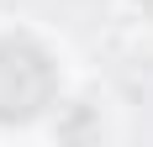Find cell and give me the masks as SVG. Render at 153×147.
Masks as SVG:
<instances>
[{
  "label": "cell",
  "instance_id": "6da1fadb",
  "mask_svg": "<svg viewBox=\"0 0 153 147\" xmlns=\"http://www.w3.org/2000/svg\"><path fill=\"white\" fill-rule=\"evenodd\" d=\"M53 89H58V74L42 47L27 37H0V121L5 126L32 121L42 105H53Z\"/></svg>",
  "mask_w": 153,
  "mask_h": 147
},
{
  "label": "cell",
  "instance_id": "7a4b0ae2",
  "mask_svg": "<svg viewBox=\"0 0 153 147\" xmlns=\"http://www.w3.org/2000/svg\"><path fill=\"white\" fill-rule=\"evenodd\" d=\"M143 5H148V11H153V0H143Z\"/></svg>",
  "mask_w": 153,
  "mask_h": 147
}]
</instances>
